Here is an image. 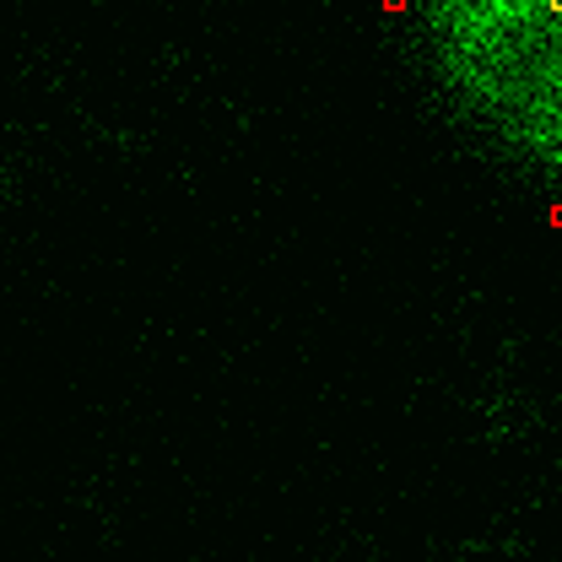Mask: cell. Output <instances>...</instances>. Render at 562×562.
Listing matches in <instances>:
<instances>
[{"label":"cell","instance_id":"1","mask_svg":"<svg viewBox=\"0 0 562 562\" xmlns=\"http://www.w3.org/2000/svg\"><path fill=\"white\" fill-rule=\"evenodd\" d=\"M454 98L562 179V0H422Z\"/></svg>","mask_w":562,"mask_h":562}]
</instances>
